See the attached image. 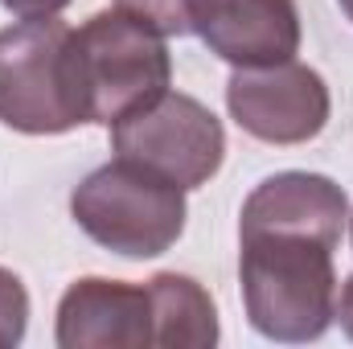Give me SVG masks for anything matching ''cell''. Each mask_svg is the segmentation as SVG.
<instances>
[{"label": "cell", "mask_w": 353, "mask_h": 349, "mask_svg": "<svg viewBox=\"0 0 353 349\" xmlns=\"http://www.w3.org/2000/svg\"><path fill=\"white\" fill-rule=\"evenodd\" d=\"M243 304L271 341H316L337 317L333 247L300 235H243Z\"/></svg>", "instance_id": "obj_1"}, {"label": "cell", "mask_w": 353, "mask_h": 349, "mask_svg": "<svg viewBox=\"0 0 353 349\" xmlns=\"http://www.w3.org/2000/svg\"><path fill=\"white\" fill-rule=\"evenodd\" d=\"M70 54L83 119L103 128L157 103L173 79L165 33L123 8L94 12L83 29H74Z\"/></svg>", "instance_id": "obj_2"}, {"label": "cell", "mask_w": 353, "mask_h": 349, "mask_svg": "<svg viewBox=\"0 0 353 349\" xmlns=\"http://www.w3.org/2000/svg\"><path fill=\"white\" fill-rule=\"evenodd\" d=\"M74 29L37 17L0 29V123L25 136H62L83 119L74 83Z\"/></svg>", "instance_id": "obj_3"}, {"label": "cell", "mask_w": 353, "mask_h": 349, "mask_svg": "<svg viewBox=\"0 0 353 349\" xmlns=\"http://www.w3.org/2000/svg\"><path fill=\"white\" fill-rule=\"evenodd\" d=\"M70 214L99 247L123 259H152L185 230V189L115 157L74 189Z\"/></svg>", "instance_id": "obj_4"}, {"label": "cell", "mask_w": 353, "mask_h": 349, "mask_svg": "<svg viewBox=\"0 0 353 349\" xmlns=\"http://www.w3.org/2000/svg\"><path fill=\"white\" fill-rule=\"evenodd\" d=\"M111 148L115 157L136 161L181 189H197L222 169L226 132L205 103L165 90L157 103L111 128Z\"/></svg>", "instance_id": "obj_5"}, {"label": "cell", "mask_w": 353, "mask_h": 349, "mask_svg": "<svg viewBox=\"0 0 353 349\" xmlns=\"http://www.w3.org/2000/svg\"><path fill=\"white\" fill-rule=\"evenodd\" d=\"M226 107L234 123L263 144H304L329 123V87L312 66H234L226 83Z\"/></svg>", "instance_id": "obj_6"}, {"label": "cell", "mask_w": 353, "mask_h": 349, "mask_svg": "<svg viewBox=\"0 0 353 349\" xmlns=\"http://www.w3.org/2000/svg\"><path fill=\"white\" fill-rule=\"evenodd\" d=\"M193 33L230 66H275L300 50L296 0H197Z\"/></svg>", "instance_id": "obj_7"}, {"label": "cell", "mask_w": 353, "mask_h": 349, "mask_svg": "<svg viewBox=\"0 0 353 349\" xmlns=\"http://www.w3.org/2000/svg\"><path fill=\"white\" fill-rule=\"evenodd\" d=\"M62 349H144L152 346L148 283L90 275L66 288L58 304Z\"/></svg>", "instance_id": "obj_8"}, {"label": "cell", "mask_w": 353, "mask_h": 349, "mask_svg": "<svg viewBox=\"0 0 353 349\" xmlns=\"http://www.w3.org/2000/svg\"><path fill=\"white\" fill-rule=\"evenodd\" d=\"M350 218L345 189L321 173H275L243 201L239 235H300L337 251Z\"/></svg>", "instance_id": "obj_9"}, {"label": "cell", "mask_w": 353, "mask_h": 349, "mask_svg": "<svg viewBox=\"0 0 353 349\" xmlns=\"http://www.w3.org/2000/svg\"><path fill=\"white\" fill-rule=\"evenodd\" d=\"M148 300H152V346L210 349L218 341V308L197 279L161 271L148 279Z\"/></svg>", "instance_id": "obj_10"}, {"label": "cell", "mask_w": 353, "mask_h": 349, "mask_svg": "<svg viewBox=\"0 0 353 349\" xmlns=\"http://www.w3.org/2000/svg\"><path fill=\"white\" fill-rule=\"evenodd\" d=\"M123 12L148 21L152 29H161L165 37H181V33H193V12H197V0H115Z\"/></svg>", "instance_id": "obj_11"}, {"label": "cell", "mask_w": 353, "mask_h": 349, "mask_svg": "<svg viewBox=\"0 0 353 349\" xmlns=\"http://www.w3.org/2000/svg\"><path fill=\"white\" fill-rule=\"evenodd\" d=\"M25 329H29V292L12 271L0 267V349L21 346Z\"/></svg>", "instance_id": "obj_12"}, {"label": "cell", "mask_w": 353, "mask_h": 349, "mask_svg": "<svg viewBox=\"0 0 353 349\" xmlns=\"http://www.w3.org/2000/svg\"><path fill=\"white\" fill-rule=\"evenodd\" d=\"M70 0H4V8L21 21H37V17H58Z\"/></svg>", "instance_id": "obj_13"}, {"label": "cell", "mask_w": 353, "mask_h": 349, "mask_svg": "<svg viewBox=\"0 0 353 349\" xmlns=\"http://www.w3.org/2000/svg\"><path fill=\"white\" fill-rule=\"evenodd\" d=\"M337 321H341V329L353 337V275L345 279V288H341V300H337Z\"/></svg>", "instance_id": "obj_14"}, {"label": "cell", "mask_w": 353, "mask_h": 349, "mask_svg": "<svg viewBox=\"0 0 353 349\" xmlns=\"http://www.w3.org/2000/svg\"><path fill=\"white\" fill-rule=\"evenodd\" d=\"M341 8H345V17L353 21V0H341Z\"/></svg>", "instance_id": "obj_15"}]
</instances>
